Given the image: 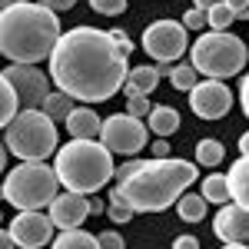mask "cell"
<instances>
[{
    "instance_id": "1",
    "label": "cell",
    "mask_w": 249,
    "mask_h": 249,
    "mask_svg": "<svg viewBox=\"0 0 249 249\" xmlns=\"http://www.w3.org/2000/svg\"><path fill=\"white\" fill-rule=\"evenodd\" d=\"M126 57L113 43L110 30L73 27L60 37L50 57L53 87L70 93L80 103H107L116 90L126 87Z\"/></svg>"
},
{
    "instance_id": "2",
    "label": "cell",
    "mask_w": 249,
    "mask_h": 249,
    "mask_svg": "<svg viewBox=\"0 0 249 249\" xmlns=\"http://www.w3.org/2000/svg\"><path fill=\"white\" fill-rule=\"evenodd\" d=\"M199 179V170L190 160H143L140 170L116 183L110 199L126 203L133 213H163L179 203L183 193H190V186Z\"/></svg>"
},
{
    "instance_id": "3",
    "label": "cell",
    "mask_w": 249,
    "mask_h": 249,
    "mask_svg": "<svg viewBox=\"0 0 249 249\" xmlns=\"http://www.w3.org/2000/svg\"><path fill=\"white\" fill-rule=\"evenodd\" d=\"M60 37V17L37 0L0 10V53L10 63H40L53 57Z\"/></svg>"
},
{
    "instance_id": "4",
    "label": "cell",
    "mask_w": 249,
    "mask_h": 249,
    "mask_svg": "<svg viewBox=\"0 0 249 249\" xmlns=\"http://www.w3.org/2000/svg\"><path fill=\"white\" fill-rule=\"evenodd\" d=\"M53 166H57L60 183L70 193H80V196L100 193V186L116 179L113 153L103 143H96V140H70L67 146L57 150V163Z\"/></svg>"
},
{
    "instance_id": "5",
    "label": "cell",
    "mask_w": 249,
    "mask_h": 249,
    "mask_svg": "<svg viewBox=\"0 0 249 249\" xmlns=\"http://www.w3.org/2000/svg\"><path fill=\"white\" fill-rule=\"evenodd\" d=\"M57 143V123L43 110H20L14 123L3 126V146L20 163H47V156L60 150Z\"/></svg>"
},
{
    "instance_id": "6",
    "label": "cell",
    "mask_w": 249,
    "mask_h": 249,
    "mask_svg": "<svg viewBox=\"0 0 249 249\" xmlns=\"http://www.w3.org/2000/svg\"><path fill=\"white\" fill-rule=\"evenodd\" d=\"M60 176L57 166L47 163H17L14 170H7L3 176V199L14 206L17 213H34L50 206L60 196Z\"/></svg>"
},
{
    "instance_id": "7",
    "label": "cell",
    "mask_w": 249,
    "mask_h": 249,
    "mask_svg": "<svg viewBox=\"0 0 249 249\" xmlns=\"http://www.w3.org/2000/svg\"><path fill=\"white\" fill-rule=\"evenodd\" d=\"M190 63L206 80H226L246 70L249 50L230 30H210L190 47Z\"/></svg>"
},
{
    "instance_id": "8",
    "label": "cell",
    "mask_w": 249,
    "mask_h": 249,
    "mask_svg": "<svg viewBox=\"0 0 249 249\" xmlns=\"http://www.w3.org/2000/svg\"><path fill=\"white\" fill-rule=\"evenodd\" d=\"M100 143L110 150V153L130 156L133 160L143 146H150V126L143 120H136L130 113H113L103 120V133H100Z\"/></svg>"
},
{
    "instance_id": "9",
    "label": "cell",
    "mask_w": 249,
    "mask_h": 249,
    "mask_svg": "<svg viewBox=\"0 0 249 249\" xmlns=\"http://www.w3.org/2000/svg\"><path fill=\"white\" fill-rule=\"evenodd\" d=\"M190 30L176 20H153L146 30H143V50L156 60V63H173L186 53L190 47Z\"/></svg>"
},
{
    "instance_id": "10",
    "label": "cell",
    "mask_w": 249,
    "mask_h": 249,
    "mask_svg": "<svg viewBox=\"0 0 249 249\" xmlns=\"http://www.w3.org/2000/svg\"><path fill=\"white\" fill-rule=\"evenodd\" d=\"M3 80L14 83L23 110H40V107L47 103V96L53 93L50 83H47V73L37 70L34 63H7V67H3Z\"/></svg>"
},
{
    "instance_id": "11",
    "label": "cell",
    "mask_w": 249,
    "mask_h": 249,
    "mask_svg": "<svg viewBox=\"0 0 249 249\" xmlns=\"http://www.w3.org/2000/svg\"><path fill=\"white\" fill-rule=\"evenodd\" d=\"M53 219L43 216L40 210L34 213H17L10 223H7V232L14 236L17 249H43L47 243H53Z\"/></svg>"
},
{
    "instance_id": "12",
    "label": "cell",
    "mask_w": 249,
    "mask_h": 249,
    "mask_svg": "<svg viewBox=\"0 0 249 249\" xmlns=\"http://www.w3.org/2000/svg\"><path fill=\"white\" fill-rule=\"evenodd\" d=\"M190 110L199 120H219L232 110V90L223 80H199V87L190 93Z\"/></svg>"
},
{
    "instance_id": "13",
    "label": "cell",
    "mask_w": 249,
    "mask_h": 249,
    "mask_svg": "<svg viewBox=\"0 0 249 249\" xmlns=\"http://www.w3.org/2000/svg\"><path fill=\"white\" fill-rule=\"evenodd\" d=\"M213 232L223 246H249V210L226 203L213 216Z\"/></svg>"
},
{
    "instance_id": "14",
    "label": "cell",
    "mask_w": 249,
    "mask_h": 249,
    "mask_svg": "<svg viewBox=\"0 0 249 249\" xmlns=\"http://www.w3.org/2000/svg\"><path fill=\"white\" fill-rule=\"evenodd\" d=\"M50 210V219L57 230H80L90 216V196H80V193H60L57 199L47 206Z\"/></svg>"
},
{
    "instance_id": "15",
    "label": "cell",
    "mask_w": 249,
    "mask_h": 249,
    "mask_svg": "<svg viewBox=\"0 0 249 249\" xmlns=\"http://www.w3.org/2000/svg\"><path fill=\"white\" fill-rule=\"evenodd\" d=\"M67 130H70V140H96L103 133V120L90 107H77L67 120Z\"/></svg>"
},
{
    "instance_id": "16",
    "label": "cell",
    "mask_w": 249,
    "mask_h": 249,
    "mask_svg": "<svg viewBox=\"0 0 249 249\" xmlns=\"http://www.w3.org/2000/svg\"><path fill=\"white\" fill-rule=\"evenodd\" d=\"M156 87H160V73H156V67H133L130 77H126L123 93H126V100H133V96H150Z\"/></svg>"
},
{
    "instance_id": "17",
    "label": "cell",
    "mask_w": 249,
    "mask_h": 249,
    "mask_svg": "<svg viewBox=\"0 0 249 249\" xmlns=\"http://www.w3.org/2000/svg\"><path fill=\"white\" fill-rule=\"evenodd\" d=\"M146 126H150L153 136L166 140V136H173L176 130H179V110H173V107H166V103H156L153 113L146 116Z\"/></svg>"
},
{
    "instance_id": "18",
    "label": "cell",
    "mask_w": 249,
    "mask_h": 249,
    "mask_svg": "<svg viewBox=\"0 0 249 249\" xmlns=\"http://www.w3.org/2000/svg\"><path fill=\"white\" fill-rule=\"evenodd\" d=\"M226 176H230L232 203H236V206H243V210H249V156H239Z\"/></svg>"
},
{
    "instance_id": "19",
    "label": "cell",
    "mask_w": 249,
    "mask_h": 249,
    "mask_svg": "<svg viewBox=\"0 0 249 249\" xmlns=\"http://www.w3.org/2000/svg\"><path fill=\"white\" fill-rule=\"evenodd\" d=\"M199 193L206 196V203H216V206H226L232 199V190H230V176L226 173H210L206 179H203V186Z\"/></svg>"
},
{
    "instance_id": "20",
    "label": "cell",
    "mask_w": 249,
    "mask_h": 249,
    "mask_svg": "<svg viewBox=\"0 0 249 249\" xmlns=\"http://www.w3.org/2000/svg\"><path fill=\"white\" fill-rule=\"evenodd\" d=\"M176 213L183 223H203L206 219V196L203 193H183L176 203Z\"/></svg>"
},
{
    "instance_id": "21",
    "label": "cell",
    "mask_w": 249,
    "mask_h": 249,
    "mask_svg": "<svg viewBox=\"0 0 249 249\" xmlns=\"http://www.w3.org/2000/svg\"><path fill=\"white\" fill-rule=\"evenodd\" d=\"M50 249H100V236L87 230H63Z\"/></svg>"
},
{
    "instance_id": "22",
    "label": "cell",
    "mask_w": 249,
    "mask_h": 249,
    "mask_svg": "<svg viewBox=\"0 0 249 249\" xmlns=\"http://www.w3.org/2000/svg\"><path fill=\"white\" fill-rule=\"evenodd\" d=\"M40 110L50 116L53 123H57V120H63V123H67V120H70V113H73L77 107H73V96H70V93H63V90H53V93L47 96V103H43Z\"/></svg>"
},
{
    "instance_id": "23",
    "label": "cell",
    "mask_w": 249,
    "mask_h": 249,
    "mask_svg": "<svg viewBox=\"0 0 249 249\" xmlns=\"http://www.w3.org/2000/svg\"><path fill=\"white\" fill-rule=\"evenodd\" d=\"M223 156H226V150H223V143L216 136H206V140L196 143V166H206V170L210 166H219Z\"/></svg>"
},
{
    "instance_id": "24",
    "label": "cell",
    "mask_w": 249,
    "mask_h": 249,
    "mask_svg": "<svg viewBox=\"0 0 249 249\" xmlns=\"http://www.w3.org/2000/svg\"><path fill=\"white\" fill-rule=\"evenodd\" d=\"M23 107H20V96H17V90H14V83H0V123L7 126V123H14V116L20 113Z\"/></svg>"
},
{
    "instance_id": "25",
    "label": "cell",
    "mask_w": 249,
    "mask_h": 249,
    "mask_svg": "<svg viewBox=\"0 0 249 249\" xmlns=\"http://www.w3.org/2000/svg\"><path fill=\"white\" fill-rule=\"evenodd\" d=\"M170 83H173V90H183V93H193V90L199 87V70H196L193 63H179V67H173Z\"/></svg>"
},
{
    "instance_id": "26",
    "label": "cell",
    "mask_w": 249,
    "mask_h": 249,
    "mask_svg": "<svg viewBox=\"0 0 249 249\" xmlns=\"http://www.w3.org/2000/svg\"><path fill=\"white\" fill-rule=\"evenodd\" d=\"M206 17H210V30H230V23L236 20V14H232L226 3H219V7H213Z\"/></svg>"
},
{
    "instance_id": "27",
    "label": "cell",
    "mask_w": 249,
    "mask_h": 249,
    "mask_svg": "<svg viewBox=\"0 0 249 249\" xmlns=\"http://www.w3.org/2000/svg\"><path fill=\"white\" fill-rule=\"evenodd\" d=\"M183 27H186V30H193V34H206L210 17H206L203 10H196V7H193V10H186V14H183Z\"/></svg>"
},
{
    "instance_id": "28",
    "label": "cell",
    "mask_w": 249,
    "mask_h": 249,
    "mask_svg": "<svg viewBox=\"0 0 249 249\" xmlns=\"http://www.w3.org/2000/svg\"><path fill=\"white\" fill-rule=\"evenodd\" d=\"M126 3H130V0H90V7H93L96 14H103V17H116V14H123Z\"/></svg>"
},
{
    "instance_id": "29",
    "label": "cell",
    "mask_w": 249,
    "mask_h": 249,
    "mask_svg": "<svg viewBox=\"0 0 249 249\" xmlns=\"http://www.w3.org/2000/svg\"><path fill=\"white\" fill-rule=\"evenodd\" d=\"M126 113L130 116H150L153 113V103H150V96H133V100H126Z\"/></svg>"
},
{
    "instance_id": "30",
    "label": "cell",
    "mask_w": 249,
    "mask_h": 249,
    "mask_svg": "<svg viewBox=\"0 0 249 249\" xmlns=\"http://www.w3.org/2000/svg\"><path fill=\"white\" fill-rule=\"evenodd\" d=\"M110 219H113V223H130V219H133V210H130V206H126V203H120V199H110Z\"/></svg>"
},
{
    "instance_id": "31",
    "label": "cell",
    "mask_w": 249,
    "mask_h": 249,
    "mask_svg": "<svg viewBox=\"0 0 249 249\" xmlns=\"http://www.w3.org/2000/svg\"><path fill=\"white\" fill-rule=\"evenodd\" d=\"M110 37H113V43L120 47V53H123V57H130V53H133V40L126 37V30L113 27V30H110Z\"/></svg>"
},
{
    "instance_id": "32",
    "label": "cell",
    "mask_w": 249,
    "mask_h": 249,
    "mask_svg": "<svg viewBox=\"0 0 249 249\" xmlns=\"http://www.w3.org/2000/svg\"><path fill=\"white\" fill-rule=\"evenodd\" d=\"M100 249H126V246H123V236L116 230H107L100 232Z\"/></svg>"
},
{
    "instance_id": "33",
    "label": "cell",
    "mask_w": 249,
    "mask_h": 249,
    "mask_svg": "<svg viewBox=\"0 0 249 249\" xmlns=\"http://www.w3.org/2000/svg\"><path fill=\"white\" fill-rule=\"evenodd\" d=\"M140 163H143V160H126V163H123V166H116V183H123V179H130V176H133L136 170H140Z\"/></svg>"
},
{
    "instance_id": "34",
    "label": "cell",
    "mask_w": 249,
    "mask_h": 249,
    "mask_svg": "<svg viewBox=\"0 0 249 249\" xmlns=\"http://www.w3.org/2000/svg\"><path fill=\"white\" fill-rule=\"evenodd\" d=\"M226 7L236 14V20H249V0H226Z\"/></svg>"
},
{
    "instance_id": "35",
    "label": "cell",
    "mask_w": 249,
    "mask_h": 249,
    "mask_svg": "<svg viewBox=\"0 0 249 249\" xmlns=\"http://www.w3.org/2000/svg\"><path fill=\"white\" fill-rule=\"evenodd\" d=\"M37 3L50 7L53 14H60V10H73V7H77V0H37Z\"/></svg>"
},
{
    "instance_id": "36",
    "label": "cell",
    "mask_w": 249,
    "mask_h": 249,
    "mask_svg": "<svg viewBox=\"0 0 249 249\" xmlns=\"http://www.w3.org/2000/svg\"><path fill=\"white\" fill-rule=\"evenodd\" d=\"M239 107H243V113L249 116V73L243 77V83H239Z\"/></svg>"
},
{
    "instance_id": "37",
    "label": "cell",
    "mask_w": 249,
    "mask_h": 249,
    "mask_svg": "<svg viewBox=\"0 0 249 249\" xmlns=\"http://www.w3.org/2000/svg\"><path fill=\"white\" fill-rule=\"evenodd\" d=\"M173 249H199V239L196 236H176L173 239Z\"/></svg>"
},
{
    "instance_id": "38",
    "label": "cell",
    "mask_w": 249,
    "mask_h": 249,
    "mask_svg": "<svg viewBox=\"0 0 249 249\" xmlns=\"http://www.w3.org/2000/svg\"><path fill=\"white\" fill-rule=\"evenodd\" d=\"M150 146H153V160H166L170 156V143L160 140V136H156V143H150Z\"/></svg>"
},
{
    "instance_id": "39",
    "label": "cell",
    "mask_w": 249,
    "mask_h": 249,
    "mask_svg": "<svg viewBox=\"0 0 249 249\" xmlns=\"http://www.w3.org/2000/svg\"><path fill=\"white\" fill-rule=\"evenodd\" d=\"M107 210H110V203H107L103 196H90V213H93V216H100V213H107Z\"/></svg>"
},
{
    "instance_id": "40",
    "label": "cell",
    "mask_w": 249,
    "mask_h": 249,
    "mask_svg": "<svg viewBox=\"0 0 249 249\" xmlns=\"http://www.w3.org/2000/svg\"><path fill=\"white\" fill-rule=\"evenodd\" d=\"M219 3H226V0H193V7L203 10V14H210L213 7H219Z\"/></svg>"
},
{
    "instance_id": "41",
    "label": "cell",
    "mask_w": 249,
    "mask_h": 249,
    "mask_svg": "<svg viewBox=\"0 0 249 249\" xmlns=\"http://www.w3.org/2000/svg\"><path fill=\"white\" fill-rule=\"evenodd\" d=\"M0 249H17V243H14V236H10L7 230L0 232Z\"/></svg>"
},
{
    "instance_id": "42",
    "label": "cell",
    "mask_w": 249,
    "mask_h": 249,
    "mask_svg": "<svg viewBox=\"0 0 249 249\" xmlns=\"http://www.w3.org/2000/svg\"><path fill=\"white\" fill-rule=\"evenodd\" d=\"M239 153H243V156H249V130H246L243 136H239Z\"/></svg>"
},
{
    "instance_id": "43",
    "label": "cell",
    "mask_w": 249,
    "mask_h": 249,
    "mask_svg": "<svg viewBox=\"0 0 249 249\" xmlns=\"http://www.w3.org/2000/svg\"><path fill=\"white\" fill-rule=\"evenodd\" d=\"M156 73H160V77H170V73H173V63H156Z\"/></svg>"
},
{
    "instance_id": "44",
    "label": "cell",
    "mask_w": 249,
    "mask_h": 249,
    "mask_svg": "<svg viewBox=\"0 0 249 249\" xmlns=\"http://www.w3.org/2000/svg\"><path fill=\"white\" fill-rule=\"evenodd\" d=\"M3 7H14V3H23V0H0Z\"/></svg>"
},
{
    "instance_id": "45",
    "label": "cell",
    "mask_w": 249,
    "mask_h": 249,
    "mask_svg": "<svg viewBox=\"0 0 249 249\" xmlns=\"http://www.w3.org/2000/svg\"><path fill=\"white\" fill-rule=\"evenodd\" d=\"M223 249H249V246H223Z\"/></svg>"
}]
</instances>
